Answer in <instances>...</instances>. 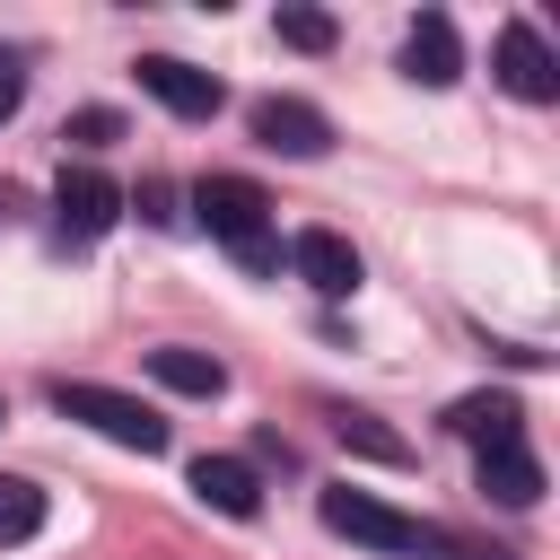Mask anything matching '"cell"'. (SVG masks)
Instances as JSON below:
<instances>
[{"label": "cell", "instance_id": "obj_1", "mask_svg": "<svg viewBox=\"0 0 560 560\" xmlns=\"http://www.w3.org/2000/svg\"><path fill=\"white\" fill-rule=\"evenodd\" d=\"M192 219L245 262V271H271L280 262V236H271V201H262V184L254 175H201L192 184Z\"/></svg>", "mask_w": 560, "mask_h": 560}, {"label": "cell", "instance_id": "obj_19", "mask_svg": "<svg viewBox=\"0 0 560 560\" xmlns=\"http://www.w3.org/2000/svg\"><path fill=\"white\" fill-rule=\"evenodd\" d=\"M18 105H26V61H18V52H0V122H9Z\"/></svg>", "mask_w": 560, "mask_h": 560}, {"label": "cell", "instance_id": "obj_17", "mask_svg": "<svg viewBox=\"0 0 560 560\" xmlns=\"http://www.w3.org/2000/svg\"><path fill=\"white\" fill-rule=\"evenodd\" d=\"M61 140H70V149H114V140H122V114H114V105H79V114L61 122Z\"/></svg>", "mask_w": 560, "mask_h": 560}, {"label": "cell", "instance_id": "obj_10", "mask_svg": "<svg viewBox=\"0 0 560 560\" xmlns=\"http://www.w3.org/2000/svg\"><path fill=\"white\" fill-rule=\"evenodd\" d=\"M472 472H481V490H490L499 508H534V499H542V464H534L525 438H490V446L472 455Z\"/></svg>", "mask_w": 560, "mask_h": 560}, {"label": "cell", "instance_id": "obj_4", "mask_svg": "<svg viewBox=\"0 0 560 560\" xmlns=\"http://www.w3.org/2000/svg\"><path fill=\"white\" fill-rule=\"evenodd\" d=\"M122 219V184L105 175V166H61V184H52V228H61V245H96L105 228Z\"/></svg>", "mask_w": 560, "mask_h": 560}, {"label": "cell", "instance_id": "obj_15", "mask_svg": "<svg viewBox=\"0 0 560 560\" xmlns=\"http://www.w3.org/2000/svg\"><path fill=\"white\" fill-rule=\"evenodd\" d=\"M44 534V490L26 472H0V551L9 542H35Z\"/></svg>", "mask_w": 560, "mask_h": 560}, {"label": "cell", "instance_id": "obj_5", "mask_svg": "<svg viewBox=\"0 0 560 560\" xmlns=\"http://www.w3.org/2000/svg\"><path fill=\"white\" fill-rule=\"evenodd\" d=\"M245 131H254V149H271V158H324V149H332V122H324L306 96H254Z\"/></svg>", "mask_w": 560, "mask_h": 560}, {"label": "cell", "instance_id": "obj_3", "mask_svg": "<svg viewBox=\"0 0 560 560\" xmlns=\"http://www.w3.org/2000/svg\"><path fill=\"white\" fill-rule=\"evenodd\" d=\"M52 411H61V420H79V429H96V438H114V446H131V455H166V420H158L149 402L114 394V385L52 376Z\"/></svg>", "mask_w": 560, "mask_h": 560}, {"label": "cell", "instance_id": "obj_7", "mask_svg": "<svg viewBox=\"0 0 560 560\" xmlns=\"http://www.w3.org/2000/svg\"><path fill=\"white\" fill-rule=\"evenodd\" d=\"M402 79H411V88H455V79H464V35H455L446 9H420V18H411V35H402Z\"/></svg>", "mask_w": 560, "mask_h": 560}, {"label": "cell", "instance_id": "obj_16", "mask_svg": "<svg viewBox=\"0 0 560 560\" xmlns=\"http://www.w3.org/2000/svg\"><path fill=\"white\" fill-rule=\"evenodd\" d=\"M271 35H280L289 52H332V35H341V26H332L324 9H298V0H289V9L271 18Z\"/></svg>", "mask_w": 560, "mask_h": 560}, {"label": "cell", "instance_id": "obj_21", "mask_svg": "<svg viewBox=\"0 0 560 560\" xmlns=\"http://www.w3.org/2000/svg\"><path fill=\"white\" fill-rule=\"evenodd\" d=\"M0 420H9V402H0Z\"/></svg>", "mask_w": 560, "mask_h": 560}, {"label": "cell", "instance_id": "obj_8", "mask_svg": "<svg viewBox=\"0 0 560 560\" xmlns=\"http://www.w3.org/2000/svg\"><path fill=\"white\" fill-rule=\"evenodd\" d=\"M499 88L525 96V105H551V96H560V61H551V44H542L525 18L499 26Z\"/></svg>", "mask_w": 560, "mask_h": 560}, {"label": "cell", "instance_id": "obj_18", "mask_svg": "<svg viewBox=\"0 0 560 560\" xmlns=\"http://www.w3.org/2000/svg\"><path fill=\"white\" fill-rule=\"evenodd\" d=\"M140 219H149V228H184V210H175V184H166V175H140Z\"/></svg>", "mask_w": 560, "mask_h": 560}, {"label": "cell", "instance_id": "obj_11", "mask_svg": "<svg viewBox=\"0 0 560 560\" xmlns=\"http://www.w3.org/2000/svg\"><path fill=\"white\" fill-rule=\"evenodd\" d=\"M192 499L219 516H262V481L245 455H192Z\"/></svg>", "mask_w": 560, "mask_h": 560}, {"label": "cell", "instance_id": "obj_20", "mask_svg": "<svg viewBox=\"0 0 560 560\" xmlns=\"http://www.w3.org/2000/svg\"><path fill=\"white\" fill-rule=\"evenodd\" d=\"M438 560H516V551H499V542H464V534H446V542H438Z\"/></svg>", "mask_w": 560, "mask_h": 560}, {"label": "cell", "instance_id": "obj_2", "mask_svg": "<svg viewBox=\"0 0 560 560\" xmlns=\"http://www.w3.org/2000/svg\"><path fill=\"white\" fill-rule=\"evenodd\" d=\"M315 516L341 534V542H359V551H438L446 542V525H429V516H411V508H385L376 490H350V481H332L324 499H315Z\"/></svg>", "mask_w": 560, "mask_h": 560}, {"label": "cell", "instance_id": "obj_9", "mask_svg": "<svg viewBox=\"0 0 560 560\" xmlns=\"http://www.w3.org/2000/svg\"><path fill=\"white\" fill-rule=\"evenodd\" d=\"M289 271L315 289V298H350L359 289V245L341 228H298L289 236Z\"/></svg>", "mask_w": 560, "mask_h": 560}, {"label": "cell", "instance_id": "obj_12", "mask_svg": "<svg viewBox=\"0 0 560 560\" xmlns=\"http://www.w3.org/2000/svg\"><path fill=\"white\" fill-rule=\"evenodd\" d=\"M149 376H158L166 394H184V402H219V394H228V368H219L210 350H192V341H158V350H149Z\"/></svg>", "mask_w": 560, "mask_h": 560}, {"label": "cell", "instance_id": "obj_14", "mask_svg": "<svg viewBox=\"0 0 560 560\" xmlns=\"http://www.w3.org/2000/svg\"><path fill=\"white\" fill-rule=\"evenodd\" d=\"M332 438H341V455H359V464H411V438H394L376 411H350V402H332Z\"/></svg>", "mask_w": 560, "mask_h": 560}, {"label": "cell", "instance_id": "obj_13", "mask_svg": "<svg viewBox=\"0 0 560 560\" xmlns=\"http://www.w3.org/2000/svg\"><path fill=\"white\" fill-rule=\"evenodd\" d=\"M446 429L472 438V446H490V438H525V402H516L508 385H481V394L446 402Z\"/></svg>", "mask_w": 560, "mask_h": 560}, {"label": "cell", "instance_id": "obj_6", "mask_svg": "<svg viewBox=\"0 0 560 560\" xmlns=\"http://www.w3.org/2000/svg\"><path fill=\"white\" fill-rule=\"evenodd\" d=\"M131 70H140V88H149V96H158V105H166L175 122H210V114L228 105V88H219L210 70H192V61H175V52H140Z\"/></svg>", "mask_w": 560, "mask_h": 560}]
</instances>
